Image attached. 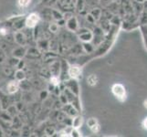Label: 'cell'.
Masks as SVG:
<instances>
[{"label":"cell","mask_w":147,"mask_h":137,"mask_svg":"<svg viewBox=\"0 0 147 137\" xmlns=\"http://www.w3.org/2000/svg\"><path fill=\"white\" fill-rule=\"evenodd\" d=\"M18 90V83L16 80H12L7 84V91L9 93H15Z\"/></svg>","instance_id":"obj_4"},{"label":"cell","mask_w":147,"mask_h":137,"mask_svg":"<svg viewBox=\"0 0 147 137\" xmlns=\"http://www.w3.org/2000/svg\"><path fill=\"white\" fill-rule=\"evenodd\" d=\"M82 118L79 116V117H77L73 121V127H75V128L80 127V124H82Z\"/></svg>","instance_id":"obj_7"},{"label":"cell","mask_w":147,"mask_h":137,"mask_svg":"<svg viewBox=\"0 0 147 137\" xmlns=\"http://www.w3.org/2000/svg\"><path fill=\"white\" fill-rule=\"evenodd\" d=\"M0 33L3 34V35H6L7 32V30L5 29V28H1V29H0Z\"/></svg>","instance_id":"obj_11"},{"label":"cell","mask_w":147,"mask_h":137,"mask_svg":"<svg viewBox=\"0 0 147 137\" xmlns=\"http://www.w3.org/2000/svg\"><path fill=\"white\" fill-rule=\"evenodd\" d=\"M87 124H88V126L90 128V127H92L93 125H95L96 124H98V123H97V121H96L94 118H90V119L88 120V123Z\"/></svg>","instance_id":"obj_8"},{"label":"cell","mask_w":147,"mask_h":137,"mask_svg":"<svg viewBox=\"0 0 147 137\" xmlns=\"http://www.w3.org/2000/svg\"><path fill=\"white\" fill-rule=\"evenodd\" d=\"M144 107L147 109V100H145V101H144Z\"/></svg>","instance_id":"obj_12"},{"label":"cell","mask_w":147,"mask_h":137,"mask_svg":"<svg viewBox=\"0 0 147 137\" xmlns=\"http://www.w3.org/2000/svg\"><path fill=\"white\" fill-rule=\"evenodd\" d=\"M90 130H92V133H94V134L98 133V132L100 131V125H99V124H96L95 125L92 126V127H90Z\"/></svg>","instance_id":"obj_9"},{"label":"cell","mask_w":147,"mask_h":137,"mask_svg":"<svg viewBox=\"0 0 147 137\" xmlns=\"http://www.w3.org/2000/svg\"><path fill=\"white\" fill-rule=\"evenodd\" d=\"M87 82L90 86H95L96 84H97V82H98L97 76H95V75H90V76H89L88 79H87Z\"/></svg>","instance_id":"obj_5"},{"label":"cell","mask_w":147,"mask_h":137,"mask_svg":"<svg viewBox=\"0 0 147 137\" xmlns=\"http://www.w3.org/2000/svg\"><path fill=\"white\" fill-rule=\"evenodd\" d=\"M50 82H51L53 85L57 86V85H59V80L57 77H52L51 79H50Z\"/></svg>","instance_id":"obj_10"},{"label":"cell","mask_w":147,"mask_h":137,"mask_svg":"<svg viewBox=\"0 0 147 137\" xmlns=\"http://www.w3.org/2000/svg\"><path fill=\"white\" fill-rule=\"evenodd\" d=\"M69 74L71 78L77 79L80 77V75L82 74V69L79 66H71L69 70Z\"/></svg>","instance_id":"obj_3"},{"label":"cell","mask_w":147,"mask_h":137,"mask_svg":"<svg viewBox=\"0 0 147 137\" xmlns=\"http://www.w3.org/2000/svg\"><path fill=\"white\" fill-rule=\"evenodd\" d=\"M31 2V0H18V6L20 7H27Z\"/></svg>","instance_id":"obj_6"},{"label":"cell","mask_w":147,"mask_h":137,"mask_svg":"<svg viewBox=\"0 0 147 137\" xmlns=\"http://www.w3.org/2000/svg\"><path fill=\"white\" fill-rule=\"evenodd\" d=\"M39 21V16L36 13L30 14L26 19V26L28 28H34Z\"/></svg>","instance_id":"obj_2"},{"label":"cell","mask_w":147,"mask_h":137,"mask_svg":"<svg viewBox=\"0 0 147 137\" xmlns=\"http://www.w3.org/2000/svg\"><path fill=\"white\" fill-rule=\"evenodd\" d=\"M111 90H113V94L119 100L123 101L125 99V95H126L125 89H124V87L121 84H119V83L118 84H114L113 86V88H111Z\"/></svg>","instance_id":"obj_1"},{"label":"cell","mask_w":147,"mask_h":137,"mask_svg":"<svg viewBox=\"0 0 147 137\" xmlns=\"http://www.w3.org/2000/svg\"><path fill=\"white\" fill-rule=\"evenodd\" d=\"M144 126L147 128V118H146V120L144 121Z\"/></svg>","instance_id":"obj_13"}]
</instances>
